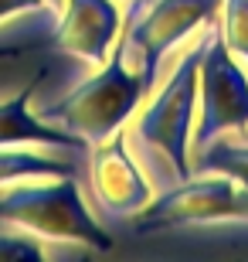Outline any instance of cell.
<instances>
[{"label":"cell","instance_id":"cell-13","mask_svg":"<svg viewBox=\"0 0 248 262\" xmlns=\"http://www.w3.org/2000/svg\"><path fill=\"white\" fill-rule=\"evenodd\" d=\"M44 249H41L38 235L31 232H0V262H41Z\"/></svg>","mask_w":248,"mask_h":262},{"label":"cell","instance_id":"cell-1","mask_svg":"<svg viewBox=\"0 0 248 262\" xmlns=\"http://www.w3.org/2000/svg\"><path fill=\"white\" fill-rule=\"evenodd\" d=\"M146 96H150V89H146L143 75L126 61L123 41H116L109 61L99 65L96 75L82 78L68 96H61V102L38 109V116L65 126L68 133L82 136L92 146L126 129V123L146 102Z\"/></svg>","mask_w":248,"mask_h":262},{"label":"cell","instance_id":"cell-2","mask_svg":"<svg viewBox=\"0 0 248 262\" xmlns=\"http://www.w3.org/2000/svg\"><path fill=\"white\" fill-rule=\"evenodd\" d=\"M0 222L31 232L44 242H82L109 252L112 238L82 201L75 177H44L38 184L0 187Z\"/></svg>","mask_w":248,"mask_h":262},{"label":"cell","instance_id":"cell-12","mask_svg":"<svg viewBox=\"0 0 248 262\" xmlns=\"http://www.w3.org/2000/svg\"><path fill=\"white\" fill-rule=\"evenodd\" d=\"M221 41L248 68V0H221Z\"/></svg>","mask_w":248,"mask_h":262},{"label":"cell","instance_id":"cell-8","mask_svg":"<svg viewBox=\"0 0 248 262\" xmlns=\"http://www.w3.org/2000/svg\"><path fill=\"white\" fill-rule=\"evenodd\" d=\"M123 34V10L116 0H65L55 28V45L88 65H105Z\"/></svg>","mask_w":248,"mask_h":262},{"label":"cell","instance_id":"cell-3","mask_svg":"<svg viewBox=\"0 0 248 262\" xmlns=\"http://www.w3.org/2000/svg\"><path fill=\"white\" fill-rule=\"evenodd\" d=\"M208 34L187 48L163 89L153 92V99L136 113V123L129 126V140L140 150L163 157L173 170V184L191 177V133L197 119V75H200V55H204Z\"/></svg>","mask_w":248,"mask_h":262},{"label":"cell","instance_id":"cell-6","mask_svg":"<svg viewBox=\"0 0 248 262\" xmlns=\"http://www.w3.org/2000/svg\"><path fill=\"white\" fill-rule=\"evenodd\" d=\"M248 222V191L224 174H191L170 184L133 218L136 232H160L181 225Z\"/></svg>","mask_w":248,"mask_h":262},{"label":"cell","instance_id":"cell-5","mask_svg":"<svg viewBox=\"0 0 248 262\" xmlns=\"http://www.w3.org/2000/svg\"><path fill=\"white\" fill-rule=\"evenodd\" d=\"M248 126V72L218 31H208L197 75V119L191 133V157L211 140Z\"/></svg>","mask_w":248,"mask_h":262},{"label":"cell","instance_id":"cell-14","mask_svg":"<svg viewBox=\"0 0 248 262\" xmlns=\"http://www.w3.org/2000/svg\"><path fill=\"white\" fill-rule=\"evenodd\" d=\"M38 7H48L44 0H0V20L14 17V14H28V10H38Z\"/></svg>","mask_w":248,"mask_h":262},{"label":"cell","instance_id":"cell-11","mask_svg":"<svg viewBox=\"0 0 248 262\" xmlns=\"http://www.w3.org/2000/svg\"><path fill=\"white\" fill-rule=\"evenodd\" d=\"M191 170L194 174H224L248 191V143H231L218 136L191 157Z\"/></svg>","mask_w":248,"mask_h":262},{"label":"cell","instance_id":"cell-9","mask_svg":"<svg viewBox=\"0 0 248 262\" xmlns=\"http://www.w3.org/2000/svg\"><path fill=\"white\" fill-rule=\"evenodd\" d=\"M41 82H44V68L34 72V78L17 96L0 102V146H51V150L88 154V143L82 136L68 133L65 126H58V123L38 116V113H31V99H34Z\"/></svg>","mask_w":248,"mask_h":262},{"label":"cell","instance_id":"cell-7","mask_svg":"<svg viewBox=\"0 0 248 262\" xmlns=\"http://www.w3.org/2000/svg\"><path fill=\"white\" fill-rule=\"evenodd\" d=\"M88 181L96 201L112 218H133L153 201V184L129 154V136L119 129L88 146Z\"/></svg>","mask_w":248,"mask_h":262},{"label":"cell","instance_id":"cell-10","mask_svg":"<svg viewBox=\"0 0 248 262\" xmlns=\"http://www.w3.org/2000/svg\"><path fill=\"white\" fill-rule=\"evenodd\" d=\"M44 177H75V164L58 154H38L34 146H0V187Z\"/></svg>","mask_w":248,"mask_h":262},{"label":"cell","instance_id":"cell-4","mask_svg":"<svg viewBox=\"0 0 248 262\" xmlns=\"http://www.w3.org/2000/svg\"><path fill=\"white\" fill-rule=\"evenodd\" d=\"M221 0H136L129 24L123 20V51L126 61L143 75L146 89L153 92L160 78L163 55L181 45L187 34L211 24L218 17Z\"/></svg>","mask_w":248,"mask_h":262},{"label":"cell","instance_id":"cell-15","mask_svg":"<svg viewBox=\"0 0 248 262\" xmlns=\"http://www.w3.org/2000/svg\"><path fill=\"white\" fill-rule=\"evenodd\" d=\"M44 4H48L51 10H61V4H65V0H44Z\"/></svg>","mask_w":248,"mask_h":262}]
</instances>
